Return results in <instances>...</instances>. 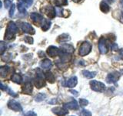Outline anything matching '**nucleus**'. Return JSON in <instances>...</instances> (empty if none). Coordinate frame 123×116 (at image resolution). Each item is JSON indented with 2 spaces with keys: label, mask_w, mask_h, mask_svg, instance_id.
Masks as SVG:
<instances>
[{
  "label": "nucleus",
  "mask_w": 123,
  "mask_h": 116,
  "mask_svg": "<svg viewBox=\"0 0 123 116\" xmlns=\"http://www.w3.org/2000/svg\"><path fill=\"white\" fill-rule=\"evenodd\" d=\"M79 116H92V113L91 111H89L88 110H86V109H82L79 113Z\"/></svg>",
  "instance_id": "29"
},
{
  "label": "nucleus",
  "mask_w": 123,
  "mask_h": 116,
  "mask_svg": "<svg viewBox=\"0 0 123 116\" xmlns=\"http://www.w3.org/2000/svg\"><path fill=\"white\" fill-rule=\"evenodd\" d=\"M121 22L123 23V12H122V15H121Z\"/></svg>",
  "instance_id": "42"
},
{
  "label": "nucleus",
  "mask_w": 123,
  "mask_h": 116,
  "mask_svg": "<svg viewBox=\"0 0 123 116\" xmlns=\"http://www.w3.org/2000/svg\"><path fill=\"white\" fill-rule=\"evenodd\" d=\"M8 108H9V109L12 110V111H22V105L20 104H19L18 102L16 101H15L13 99H11L9 100V102H8Z\"/></svg>",
  "instance_id": "7"
},
{
  "label": "nucleus",
  "mask_w": 123,
  "mask_h": 116,
  "mask_svg": "<svg viewBox=\"0 0 123 116\" xmlns=\"http://www.w3.org/2000/svg\"><path fill=\"white\" fill-rule=\"evenodd\" d=\"M6 49V46L5 45V44H4L3 42L0 43V53H1V55L3 54Z\"/></svg>",
  "instance_id": "32"
},
{
  "label": "nucleus",
  "mask_w": 123,
  "mask_h": 116,
  "mask_svg": "<svg viewBox=\"0 0 123 116\" xmlns=\"http://www.w3.org/2000/svg\"><path fill=\"white\" fill-rule=\"evenodd\" d=\"M33 0H18V9L21 13H26V9L32 5Z\"/></svg>",
  "instance_id": "3"
},
{
  "label": "nucleus",
  "mask_w": 123,
  "mask_h": 116,
  "mask_svg": "<svg viewBox=\"0 0 123 116\" xmlns=\"http://www.w3.org/2000/svg\"><path fill=\"white\" fill-rule=\"evenodd\" d=\"M12 1L13 0H5V7L6 9H9V6H12Z\"/></svg>",
  "instance_id": "34"
},
{
  "label": "nucleus",
  "mask_w": 123,
  "mask_h": 116,
  "mask_svg": "<svg viewBox=\"0 0 123 116\" xmlns=\"http://www.w3.org/2000/svg\"><path fill=\"white\" fill-rule=\"evenodd\" d=\"M100 9H101V11L103 12V13H109V12L110 7L105 1H103V2H102L101 3H100Z\"/></svg>",
  "instance_id": "25"
},
{
  "label": "nucleus",
  "mask_w": 123,
  "mask_h": 116,
  "mask_svg": "<svg viewBox=\"0 0 123 116\" xmlns=\"http://www.w3.org/2000/svg\"><path fill=\"white\" fill-rule=\"evenodd\" d=\"M52 111L58 116H65L66 115L68 114V109L66 108H65L64 106H63V108H62V107L53 108H52Z\"/></svg>",
  "instance_id": "9"
},
{
  "label": "nucleus",
  "mask_w": 123,
  "mask_h": 116,
  "mask_svg": "<svg viewBox=\"0 0 123 116\" xmlns=\"http://www.w3.org/2000/svg\"><path fill=\"white\" fill-rule=\"evenodd\" d=\"M38 54H39V57H45V53L42 52V51H40L39 53H38Z\"/></svg>",
  "instance_id": "41"
},
{
  "label": "nucleus",
  "mask_w": 123,
  "mask_h": 116,
  "mask_svg": "<svg viewBox=\"0 0 123 116\" xmlns=\"http://www.w3.org/2000/svg\"><path fill=\"white\" fill-rule=\"evenodd\" d=\"M114 1H115V0H105V2H108V3H109V4L113 3Z\"/></svg>",
  "instance_id": "40"
},
{
  "label": "nucleus",
  "mask_w": 123,
  "mask_h": 116,
  "mask_svg": "<svg viewBox=\"0 0 123 116\" xmlns=\"http://www.w3.org/2000/svg\"><path fill=\"white\" fill-rule=\"evenodd\" d=\"M91 89L96 92H103L105 90V85L103 83L97 80H91L90 81Z\"/></svg>",
  "instance_id": "5"
},
{
  "label": "nucleus",
  "mask_w": 123,
  "mask_h": 116,
  "mask_svg": "<svg viewBox=\"0 0 123 116\" xmlns=\"http://www.w3.org/2000/svg\"><path fill=\"white\" fill-rule=\"evenodd\" d=\"M55 103H57V101H56V99H52V101H50V102H49V104H55Z\"/></svg>",
  "instance_id": "39"
},
{
  "label": "nucleus",
  "mask_w": 123,
  "mask_h": 116,
  "mask_svg": "<svg viewBox=\"0 0 123 116\" xmlns=\"http://www.w3.org/2000/svg\"><path fill=\"white\" fill-rule=\"evenodd\" d=\"M45 98H46V95L45 94H43V93H38L36 96V98H35V101L37 102H42Z\"/></svg>",
  "instance_id": "27"
},
{
  "label": "nucleus",
  "mask_w": 123,
  "mask_h": 116,
  "mask_svg": "<svg viewBox=\"0 0 123 116\" xmlns=\"http://www.w3.org/2000/svg\"><path fill=\"white\" fill-rule=\"evenodd\" d=\"M60 51L61 50L55 46H50L47 49L48 55L51 57H55L56 56H59Z\"/></svg>",
  "instance_id": "11"
},
{
  "label": "nucleus",
  "mask_w": 123,
  "mask_h": 116,
  "mask_svg": "<svg viewBox=\"0 0 123 116\" xmlns=\"http://www.w3.org/2000/svg\"><path fill=\"white\" fill-rule=\"evenodd\" d=\"M111 48L112 50H116L118 49V45L116 44H112L111 45Z\"/></svg>",
  "instance_id": "36"
},
{
  "label": "nucleus",
  "mask_w": 123,
  "mask_h": 116,
  "mask_svg": "<svg viewBox=\"0 0 123 116\" xmlns=\"http://www.w3.org/2000/svg\"><path fill=\"white\" fill-rule=\"evenodd\" d=\"M70 40H71V37H70V36H69L68 34L63 33V34L60 35V36L58 37L57 42H59V43H64V42H67V41Z\"/></svg>",
  "instance_id": "20"
},
{
  "label": "nucleus",
  "mask_w": 123,
  "mask_h": 116,
  "mask_svg": "<svg viewBox=\"0 0 123 116\" xmlns=\"http://www.w3.org/2000/svg\"><path fill=\"white\" fill-rule=\"evenodd\" d=\"M61 50H62L65 53H72L75 51V48L74 46L71 44H65L61 45Z\"/></svg>",
  "instance_id": "17"
},
{
  "label": "nucleus",
  "mask_w": 123,
  "mask_h": 116,
  "mask_svg": "<svg viewBox=\"0 0 123 116\" xmlns=\"http://www.w3.org/2000/svg\"><path fill=\"white\" fill-rule=\"evenodd\" d=\"M120 73L117 71L110 73L106 77V82L109 84H116L118 79L120 78Z\"/></svg>",
  "instance_id": "6"
},
{
  "label": "nucleus",
  "mask_w": 123,
  "mask_h": 116,
  "mask_svg": "<svg viewBox=\"0 0 123 116\" xmlns=\"http://www.w3.org/2000/svg\"><path fill=\"white\" fill-rule=\"evenodd\" d=\"M45 80H47V81H49V83L52 84V83L55 82V76H54V74H53L52 73L48 71V72H46V73H45Z\"/></svg>",
  "instance_id": "24"
},
{
  "label": "nucleus",
  "mask_w": 123,
  "mask_h": 116,
  "mask_svg": "<svg viewBox=\"0 0 123 116\" xmlns=\"http://www.w3.org/2000/svg\"><path fill=\"white\" fill-rule=\"evenodd\" d=\"M79 104L80 106L82 107H85L88 104V101L86 99H84V98H80L79 99Z\"/></svg>",
  "instance_id": "30"
},
{
  "label": "nucleus",
  "mask_w": 123,
  "mask_h": 116,
  "mask_svg": "<svg viewBox=\"0 0 123 116\" xmlns=\"http://www.w3.org/2000/svg\"><path fill=\"white\" fill-rule=\"evenodd\" d=\"M18 32V27L15 25V23L14 22H9L8 23V26L6 29V33L5 35V40H12L15 34Z\"/></svg>",
  "instance_id": "1"
},
{
  "label": "nucleus",
  "mask_w": 123,
  "mask_h": 116,
  "mask_svg": "<svg viewBox=\"0 0 123 116\" xmlns=\"http://www.w3.org/2000/svg\"><path fill=\"white\" fill-rule=\"evenodd\" d=\"M42 29L43 31H47L49 28L50 26H51V22H50L49 20H48V19H46L44 18L43 21H42Z\"/></svg>",
  "instance_id": "23"
},
{
  "label": "nucleus",
  "mask_w": 123,
  "mask_h": 116,
  "mask_svg": "<svg viewBox=\"0 0 123 116\" xmlns=\"http://www.w3.org/2000/svg\"><path fill=\"white\" fill-rule=\"evenodd\" d=\"M22 91L23 94H31L32 92V84L31 82H26L24 86L22 87Z\"/></svg>",
  "instance_id": "15"
},
{
  "label": "nucleus",
  "mask_w": 123,
  "mask_h": 116,
  "mask_svg": "<svg viewBox=\"0 0 123 116\" xmlns=\"http://www.w3.org/2000/svg\"><path fill=\"white\" fill-rule=\"evenodd\" d=\"M15 6L14 4H12L11 6V9L9 10V16L11 18H12L14 16V14H15Z\"/></svg>",
  "instance_id": "31"
},
{
  "label": "nucleus",
  "mask_w": 123,
  "mask_h": 116,
  "mask_svg": "<svg viewBox=\"0 0 123 116\" xmlns=\"http://www.w3.org/2000/svg\"><path fill=\"white\" fill-rule=\"evenodd\" d=\"M119 56H120L121 59L123 60V49H121L119 50Z\"/></svg>",
  "instance_id": "37"
},
{
  "label": "nucleus",
  "mask_w": 123,
  "mask_h": 116,
  "mask_svg": "<svg viewBox=\"0 0 123 116\" xmlns=\"http://www.w3.org/2000/svg\"><path fill=\"white\" fill-rule=\"evenodd\" d=\"M24 40L25 43H27V44H33V39L32 37H31V36H25L24 38Z\"/></svg>",
  "instance_id": "33"
},
{
  "label": "nucleus",
  "mask_w": 123,
  "mask_h": 116,
  "mask_svg": "<svg viewBox=\"0 0 123 116\" xmlns=\"http://www.w3.org/2000/svg\"><path fill=\"white\" fill-rule=\"evenodd\" d=\"M120 4H121V6L123 7V0H121V2H120Z\"/></svg>",
  "instance_id": "43"
},
{
  "label": "nucleus",
  "mask_w": 123,
  "mask_h": 116,
  "mask_svg": "<svg viewBox=\"0 0 123 116\" xmlns=\"http://www.w3.org/2000/svg\"><path fill=\"white\" fill-rule=\"evenodd\" d=\"M1 90L2 91H6L8 94H9V95L12 96V97H17V94H15V93L12 90V89H10L9 87H8V86H5L2 83H1Z\"/></svg>",
  "instance_id": "19"
},
{
  "label": "nucleus",
  "mask_w": 123,
  "mask_h": 116,
  "mask_svg": "<svg viewBox=\"0 0 123 116\" xmlns=\"http://www.w3.org/2000/svg\"><path fill=\"white\" fill-rule=\"evenodd\" d=\"M42 11H43L44 13L50 19H53L56 15V10L55 8L52 7V6H45L43 9H42Z\"/></svg>",
  "instance_id": "8"
},
{
  "label": "nucleus",
  "mask_w": 123,
  "mask_h": 116,
  "mask_svg": "<svg viewBox=\"0 0 123 116\" xmlns=\"http://www.w3.org/2000/svg\"><path fill=\"white\" fill-rule=\"evenodd\" d=\"M10 71V67L9 66H4L0 68V74H1L2 77H6Z\"/></svg>",
  "instance_id": "21"
},
{
  "label": "nucleus",
  "mask_w": 123,
  "mask_h": 116,
  "mask_svg": "<svg viewBox=\"0 0 123 116\" xmlns=\"http://www.w3.org/2000/svg\"><path fill=\"white\" fill-rule=\"evenodd\" d=\"M64 107L66 108L67 109H71V110H78L79 105L77 103L75 100H72V102H68V103H65L64 104Z\"/></svg>",
  "instance_id": "14"
},
{
  "label": "nucleus",
  "mask_w": 123,
  "mask_h": 116,
  "mask_svg": "<svg viewBox=\"0 0 123 116\" xmlns=\"http://www.w3.org/2000/svg\"><path fill=\"white\" fill-rule=\"evenodd\" d=\"M20 26H21L22 29L26 33L32 34V35L36 33V31H35L34 28L28 22H21Z\"/></svg>",
  "instance_id": "10"
},
{
  "label": "nucleus",
  "mask_w": 123,
  "mask_h": 116,
  "mask_svg": "<svg viewBox=\"0 0 123 116\" xmlns=\"http://www.w3.org/2000/svg\"><path fill=\"white\" fill-rule=\"evenodd\" d=\"M31 19H32V20L36 22V23H40V24H42V21H43V16L42 15H41L40 14L38 13H32V14H31Z\"/></svg>",
  "instance_id": "16"
},
{
  "label": "nucleus",
  "mask_w": 123,
  "mask_h": 116,
  "mask_svg": "<svg viewBox=\"0 0 123 116\" xmlns=\"http://www.w3.org/2000/svg\"><path fill=\"white\" fill-rule=\"evenodd\" d=\"M24 116H37V114L36 112H34L32 111H29L24 115Z\"/></svg>",
  "instance_id": "35"
},
{
  "label": "nucleus",
  "mask_w": 123,
  "mask_h": 116,
  "mask_svg": "<svg viewBox=\"0 0 123 116\" xmlns=\"http://www.w3.org/2000/svg\"><path fill=\"white\" fill-rule=\"evenodd\" d=\"M45 78L44 74L42 71L40 69H37L36 70V77L34 80V84L36 85V87L38 88H41L43 86H45Z\"/></svg>",
  "instance_id": "2"
},
{
  "label": "nucleus",
  "mask_w": 123,
  "mask_h": 116,
  "mask_svg": "<svg viewBox=\"0 0 123 116\" xmlns=\"http://www.w3.org/2000/svg\"><path fill=\"white\" fill-rule=\"evenodd\" d=\"M40 66H41V67L43 68V69L49 70V69H51L52 67V62L49 59H45V60L41 61Z\"/></svg>",
  "instance_id": "18"
},
{
  "label": "nucleus",
  "mask_w": 123,
  "mask_h": 116,
  "mask_svg": "<svg viewBox=\"0 0 123 116\" xmlns=\"http://www.w3.org/2000/svg\"><path fill=\"white\" fill-rule=\"evenodd\" d=\"M70 92L72 93V94H75V96H78V92H77L76 91H74V90H70Z\"/></svg>",
  "instance_id": "38"
},
{
  "label": "nucleus",
  "mask_w": 123,
  "mask_h": 116,
  "mask_svg": "<svg viewBox=\"0 0 123 116\" xmlns=\"http://www.w3.org/2000/svg\"><path fill=\"white\" fill-rule=\"evenodd\" d=\"M92 50V44L89 42H84L83 44L80 46L79 53L80 56L84 57L88 55Z\"/></svg>",
  "instance_id": "4"
},
{
  "label": "nucleus",
  "mask_w": 123,
  "mask_h": 116,
  "mask_svg": "<svg viewBox=\"0 0 123 116\" xmlns=\"http://www.w3.org/2000/svg\"><path fill=\"white\" fill-rule=\"evenodd\" d=\"M12 80L13 82L19 84L22 83V77L20 74H18V73H14V74L12 76Z\"/></svg>",
  "instance_id": "26"
},
{
  "label": "nucleus",
  "mask_w": 123,
  "mask_h": 116,
  "mask_svg": "<svg viewBox=\"0 0 123 116\" xmlns=\"http://www.w3.org/2000/svg\"><path fill=\"white\" fill-rule=\"evenodd\" d=\"M73 2H79V1H81V0H72Z\"/></svg>",
  "instance_id": "44"
},
{
  "label": "nucleus",
  "mask_w": 123,
  "mask_h": 116,
  "mask_svg": "<svg viewBox=\"0 0 123 116\" xmlns=\"http://www.w3.org/2000/svg\"><path fill=\"white\" fill-rule=\"evenodd\" d=\"M77 83H78V78H77V77L72 76L66 80V84H65V86L69 88H72L76 86Z\"/></svg>",
  "instance_id": "13"
},
{
  "label": "nucleus",
  "mask_w": 123,
  "mask_h": 116,
  "mask_svg": "<svg viewBox=\"0 0 123 116\" xmlns=\"http://www.w3.org/2000/svg\"><path fill=\"white\" fill-rule=\"evenodd\" d=\"M55 4L56 6H62L68 5V0H55Z\"/></svg>",
  "instance_id": "28"
},
{
  "label": "nucleus",
  "mask_w": 123,
  "mask_h": 116,
  "mask_svg": "<svg viewBox=\"0 0 123 116\" xmlns=\"http://www.w3.org/2000/svg\"><path fill=\"white\" fill-rule=\"evenodd\" d=\"M98 50L102 54H105L108 52V47L106 46V43L105 39L103 37L100 38V40L98 41Z\"/></svg>",
  "instance_id": "12"
},
{
  "label": "nucleus",
  "mask_w": 123,
  "mask_h": 116,
  "mask_svg": "<svg viewBox=\"0 0 123 116\" xmlns=\"http://www.w3.org/2000/svg\"><path fill=\"white\" fill-rule=\"evenodd\" d=\"M82 73L83 74L84 77H86V78H88V79H92V78H93V77H95L96 76V72H95V71L91 72V71H86V70H84V71H82Z\"/></svg>",
  "instance_id": "22"
}]
</instances>
